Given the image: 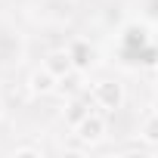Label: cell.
<instances>
[{
	"instance_id": "cell-8",
	"label": "cell",
	"mask_w": 158,
	"mask_h": 158,
	"mask_svg": "<svg viewBox=\"0 0 158 158\" xmlns=\"http://www.w3.org/2000/svg\"><path fill=\"white\" fill-rule=\"evenodd\" d=\"M56 90H62L65 96H77V93H84V71L71 68L68 74H62V77H59V87H56Z\"/></svg>"
},
{
	"instance_id": "cell-6",
	"label": "cell",
	"mask_w": 158,
	"mask_h": 158,
	"mask_svg": "<svg viewBox=\"0 0 158 158\" xmlns=\"http://www.w3.org/2000/svg\"><path fill=\"white\" fill-rule=\"evenodd\" d=\"M44 68H50L56 77H62V74H68L71 68H74V62H71V53H68V47H62V50H50L47 56H44Z\"/></svg>"
},
{
	"instance_id": "cell-5",
	"label": "cell",
	"mask_w": 158,
	"mask_h": 158,
	"mask_svg": "<svg viewBox=\"0 0 158 158\" xmlns=\"http://www.w3.org/2000/svg\"><path fill=\"white\" fill-rule=\"evenodd\" d=\"M56 87H59V77L44 65L28 74V93H34V96H50V93H56Z\"/></svg>"
},
{
	"instance_id": "cell-9",
	"label": "cell",
	"mask_w": 158,
	"mask_h": 158,
	"mask_svg": "<svg viewBox=\"0 0 158 158\" xmlns=\"http://www.w3.org/2000/svg\"><path fill=\"white\" fill-rule=\"evenodd\" d=\"M139 139L149 143V146H158V115H155V112L143 121V127H139Z\"/></svg>"
},
{
	"instance_id": "cell-3",
	"label": "cell",
	"mask_w": 158,
	"mask_h": 158,
	"mask_svg": "<svg viewBox=\"0 0 158 158\" xmlns=\"http://www.w3.org/2000/svg\"><path fill=\"white\" fill-rule=\"evenodd\" d=\"M68 53H71V62H74V68L77 71H90L93 65H96V59H99V50L90 44V40H84V37H74L71 44H68Z\"/></svg>"
},
{
	"instance_id": "cell-10",
	"label": "cell",
	"mask_w": 158,
	"mask_h": 158,
	"mask_svg": "<svg viewBox=\"0 0 158 158\" xmlns=\"http://www.w3.org/2000/svg\"><path fill=\"white\" fill-rule=\"evenodd\" d=\"M13 155H16V158H22V155H37V158H40V155H44V152H40V149H37V146H19V149H16V152H13Z\"/></svg>"
},
{
	"instance_id": "cell-4",
	"label": "cell",
	"mask_w": 158,
	"mask_h": 158,
	"mask_svg": "<svg viewBox=\"0 0 158 158\" xmlns=\"http://www.w3.org/2000/svg\"><path fill=\"white\" fill-rule=\"evenodd\" d=\"M93 96H84V93H77V96H68V106L62 109V118H65V124L74 130L77 124H81L90 112H93Z\"/></svg>"
},
{
	"instance_id": "cell-2",
	"label": "cell",
	"mask_w": 158,
	"mask_h": 158,
	"mask_svg": "<svg viewBox=\"0 0 158 158\" xmlns=\"http://www.w3.org/2000/svg\"><path fill=\"white\" fill-rule=\"evenodd\" d=\"M74 136H77V143L81 146H96V143H102V136H106V115H99L96 109L74 127Z\"/></svg>"
},
{
	"instance_id": "cell-12",
	"label": "cell",
	"mask_w": 158,
	"mask_h": 158,
	"mask_svg": "<svg viewBox=\"0 0 158 158\" xmlns=\"http://www.w3.org/2000/svg\"><path fill=\"white\" fill-rule=\"evenodd\" d=\"M155 87H158V68H155Z\"/></svg>"
},
{
	"instance_id": "cell-11",
	"label": "cell",
	"mask_w": 158,
	"mask_h": 158,
	"mask_svg": "<svg viewBox=\"0 0 158 158\" xmlns=\"http://www.w3.org/2000/svg\"><path fill=\"white\" fill-rule=\"evenodd\" d=\"M152 112H155V115H158V96H155V99H152Z\"/></svg>"
},
{
	"instance_id": "cell-1",
	"label": "cell",
	"mask_w": 158,
	"mask_h": 158,
	"mask_svg": "<svg viewBox=\"0 0 158 158\" xmlns=\"http://www.w3.org/2000/svg\"><path fill=\"white\" fill-rule=\"evenodd\" d=\"M90 96H93L96 109H102V112H118V109L124 106V99H127L124 84H121V81H112V77L96 81V84L90 87Z\"/></svg>"
},
{
	"instance_id": "cell-13",
	"label": "cell",
	"mask_w": 158,
	"mask_h": 158,
	"mask_svg": "<svg viewBox=\"0 0 158 158\" xmlns=\"http://www.w3.org/2000/svg\"><path fill=\"white\" fill-rule=\"evenodd\" d=\"M0 115H3V102H0Z\"/></svg>"
},
{
	"instance_id": "cell-7",
	"label": "cell",
	"mask_w": 158,
	"mask_h": 158,
	"mask_svg": "<svg viewBox=\"0 0 158 158\" xmlns=\"http://www.w3.org/2000/svg\"><path fill=\"white\" fill-rule=\"evenodd\" d=\"M121 47H124V50L136 47V53H143V50L149 47V31H146V25H127L124 34H121Z\"/></svg>"
}]
</instances>
